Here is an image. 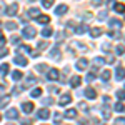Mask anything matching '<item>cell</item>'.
Listing matches in <instances>:
<instances>
[{
  "label": "cell",
  "instance_id": "1",
  "mask_svg": "<svg viewBox=\"0 0 125 125\" xmlns=\"http://www.w3.org/2000/svg\"><path fill=\"white\" fill-rule=\"evenodd\" d=\"M35 33H37V30L33 29V27H30V25L23 27V30H22V35H23L25 39H33V37H35Z\"/></svg>",
  "mask_w": 125,
  "mask_h": 125
},
{
  "label": "cell",
  "instance_id": "2",
  "mask_svg": "<svg viewBox=\"0 0 125 125\" xmlns=\"http://www.w3.org/2000/svg\"><path fill=\"white\" fill-rule=\"evenodd\" d=\"M17 12H19V3H12L7 7L5 10V15H9V17H13V15H17Z\"/></svg>",
  "mask_w": 125,
  "mask_h": 125
},
{
  "label": "cell",
  "instance_id": "3",
  "mask_svg": "<svg viewBox=\"0 0 125 125\" xmlns=\"http://www.w3.org/2000/svg\"><path fill=\"white\" fill-rule=\"evenodd\" d=\"M70 102H72V95L70 94H63V95L60 97V100H58L60 105H68Z\"/></svg>",
  "mask_w": 125,
  "mask_h": 125
},
{
  "label": "cell",
  "instance_id": "4",
  "mask_svg": "<svg viewBox=\"0 0 125 125\" xmlns=\"http://www.w3.org/2000/svg\"><path fill=\"white\" fill-rule=\"evenodd\" d=\"M88 67V60L87 58H80V60H77V70H85V68Z\"/></svg>",
  "mask_w": 125,
  "mask_h": 125
},
{
  "label": "cell",
  "instance_id": "5",
  "mask_svg": "<svg viewBox=\"0 0 125 125\" xmlns=\"http://www.w3.org/2000/svg\"><path fill=\"white\" fill-rule=\"evenodd\" d=\"M13 62L17 63V65H22V67H25L27 63H29V60L25 57H22V55H15V58H13Z\"/></svg>",
  "mask_w": 125,
  "mask_h": 125
},
{
  "label": "cell",
  "instance_id": "6",
  "mask_svg": "<svg viewBox=\"0 0 125 125\" xmlns=\"http://www.w3.org/2000/svg\"><path fill=\"white\" fill-rule=\"evenodd\" d=\"M83 95H85L87 98H92V100H94V98L97 97V92L94 90V88H92V87H87L85 92H83Z\"/></svg>",
  "mask_w": 125,
  "mask_h": 125
},
{
  "label": "cell",
  "instance_id": "7",
  "mask_svg": "<svg viewBox=\"0 0 125 125\" xmlns=\"http://www.w3.org/2000/svg\"><path fill=\"white\" fill-rule=\"evenodd\" d=\"M37 117L39 118H48L50 117V110L48 108H40L39 112H37Z\"/></svg>",
  "mask_w": 125,
  "mask_h": 125
},
{
  "label": "cell",
  "instance_id": "8",
  "mask_svg": "<svg viewBox=\"0 0 125 125\" xmlns=\"http://www.w3.org/2000/svg\"><path fill=\"white\" fill-rule=\"evenodd\" d=\"M10 100H12V97H10V95H3V97H0V108L7 107V105L10 104Z\"/></svg>",
  "mask_w": 125,
  "mask_h": 125
},
{
  "label": "cell",
  "instance_id": "9",
  "mask_svg": "<svg viewBox=\"0 0 125 125\" xmlns=\"http://www.w3.org/2000/svg\"><path fill=\"white\" fill-rule=\"evenodd\" d=\"M47 77H48V80H58V70H55V68L48 70V72H47Z\"/></svg>",
  "mask_w": 125,
  "mask_h": 125
},
{
  "label": "cell",
  "instance_id": "10",
  "mask_svg": "<svg viewBox=\"0 0 125 125\" xmlns=\"http://www.w3.org/2000/svg\"><path fill=\"white\" fill-rule=\"evenodd\" d=\"M80 83H82V78L78 77V75H75V77H72V78H70V85L73 87V88L80 87Z\"/></svg>",
  "mask_w": 125,
  "mask_h": 125
},
{
  "label": "cell",
  "instance_id": "11",
  "mask_svg": "<svg viewBox=\"0 0 125 125\" xmlns=\"http://www.w3.org/2000/svg\"><path fill=\"white\" fill-rule=\"evenodd\" d=\"M108 27H110V29H120V27H122V22L118 19H112L108 22Z\"/></svg>",
  "mask_w": 125,
  "mask_h": 125
},
{
  "label": "cell",
  "instance_id": "12",
  "mask_svg": "<svg viewBox=\"0 0 125 125\" xmlns=\"http://www.w3.org/2000/svg\"><path fill=\"white\" fill-rule=\"evenodd\" d=\"M102 33H104V29H100V27H95V29H92V30H90V35H92L94 39L100 37Z\"/></svg>",
  "mask_w": 125,
  "mask_h": 125
},
{
  "label": "cell",
  "instance_id": "13",
  "mask_svg": "<svg viewBox=\"0 0 125 125\" xmlns=\"http://www.w3.org/2000/svg\"><path fill=\"white\" fill-rule=\"evenodd\" d=\"M22 110H23L25 114H30V112L33 110V104H32V102H25V104H22Z\"/></svg>",
  "mask_w": 125,
  "mask_h": 125
},
{
  "label": "cell",
  "instance_id": "14",
  "mask_svg": "<svg viewBox=\"0 0 125 125\" xmlns=\"http://www.w3.org/2000/svg\"><path fill=\"white\" fill-rule=\"evenodd\" d=\"M7 118H17L19 117V112H17V108H9L7 110V114H5Z\"/></svg>",
  "mask_w": 125,
  "mask_h": 125
},
{
  "label": "cell",
  "instance_id": "15",
  "mask_svg": "<svg viewBox=\"0 0 125 125\" xmlns=\"http://www.w3.org/2000/svg\"><path fill=\"white\" fill-rule=\"evenodd\" d=\"M67 10H68V7L65 3H62V5H58L57 9H55V13L57 15H63V13H67Z\"/></svg>",
  "mask_w": 125,
  "mask_h": 125
},
{
  "label": "cell",
  "instance_id": "16",
  "mask_svg": "<svg viewBox=\"0 0 125 125\" xmlns=\"http://www.w3.org/2000/svg\"><path fill=\"white\" fill-rule=\"evenodd\" d=\"M50 57H53V60H60V50H58V47H53V48H52Z\"/></svg>",
  "mask_w": 125,
  "mask_h": 125
},
{
  "label": "cell",
  "instance_id": "17",
  "mask_svg": "<svg viewBox=\"0 0 125 125\" xmlns=\"http://www.w3.org/2000/svg\"><path fill=\"white\" fill-rule=\"evenodd\" d=\"M75 32H77L78 35H82V33H85V32H88V27H87L85 23H80L77 29H75Z\"/></svg>",
  "mask_w": 125,
  "mask_h": 125
},
{
  "label": "cell",
  "instance_id": "18",
  "mask_svg": "<svg viewBox=\"0 0 125 125\" xmlns=\"http://www.w3.org/2000/svg\"><path fill=\"white\" fill-rule=\"evenodd\" d=\"M115 75H117V80H124V67L120 65V67H117V72H115Z\"/></svg>",
  "mask_w": 125,
  "mask_h": 125
},
{
  "label": "cell",
  "instance_id": "19",
  "mask_svg": "<svg viewBox=\"0 0 125 125\" xmlns=\"http://www.w3.org/2000/svg\"><path fill=\"white\" fill-rule=\"evenodd\" d=\"M39 15H40V10L39 9H30L29 10V17H30V19H37Z\"/></svg>",
  "mask_w": 125,
  "mask_h": 125
},
{
  "label": "cell",
  "instance_id": "20",
  "mask_svg": "<svg viewBox=\"0 0 125 125\" xmlns=\"http://www.w3.org/2000/svg\"><path fill=\"white\" fill-rule=\"evenodd\" d=\"M65 117H67V118H75V117H77V110H75V108L67 110V112H65Z\"/></svg>",
  "mask_w": 125,
  "mask_h": 125
},
{
  "label": "cell",
  "instance_id": "21",
  "mask_svg": "<svg viewBox=\"0 0 125 125\" xmlns=\"http://www.w3.org/2000/svg\"><path fill=\"white\" fill-rule=\"evenodd\" d=\"M9 63H2V65H0V73H2V75H7V73H9Z\"/></svg>",
  "mask_w": 125,
  "mask_h": 125
},
{
  "label": "cell",
  "instance_id": "22",
  "mask_svg": "<svg viewBox=\"0 0 125 125\" xmlns=\"http://www.w3.org/2000/svg\"><path fill=\"white\" fill-rule=\"evenodd\" d=\"M35 82H37V80H35V77H33V75H29V78H27V82H25L23 88H25V87H29V85H33Z\"/></svg>",
  "mask_w": 125,
  "mask_h": 125
},
{
  "label": "cell",
  "instance_id": "23",
  "mask_svg": "<svg viewBox=\"0 0 125 125\" xmlns=\"http://www.w3.org/2000/svg\"><path fill=\"white\" fill-rule=\"evenodd\" d=\"M37 20H39L40 23H48L50 17H48V15H39V17H37Z\"/></svg>",
  "mask_w": 125,
  "mask_h": 125
},
{
  "label": "cell",
  "instance_id": "24",
  "mask_svg": "<svg viewBox=\"0 0 125 125\" xmlns=\"http://www.w3.org/2000/svg\"><path fill=\"white\" fill-rule=\"evenodd\" d=\"M5 29L12 32V30H15V29H17V23H15V22H7V23H5Z\"/></svg>",
  "mask_w": 125,
  "mask_h": 125
},
{
  "label": "cell",
  "instance_id": "25",
  "mask_svg": "<svg viewBox=\"0 0 125 125\" xmlns=\"http://www.w3.org/2000/svg\"><path fill=\"white\" fill-rule=\"evenodd\" d=\"M52 33H53V30L50 29V27H45V29L42 30V35H43V37H50Z\"/></svg>",
  "mask_w": 125,
  "mask_h": 125
},
{
  "label": "cell",
  "instance_id": "26",
  "mask_svg": "<svg viewBox=\"0 0 125 125\" xmlns=\"http://www.w3.org/2000/svg\"><path fill=\"white\" fill-rule=\"evenodd\" d=\"M30 95L33 97V98H37V97H40V95H42V88H33Z\"/></svg>",
  "mask_w": 125,
  "mask_h": 125
},
{
  "label": "cell",
  "instance_id": "27",
  "mask_svg": "<svg viewBox=\"0 0 125 125\" xmlns=\"http://www.w3.org/2000/svg\"><path fill=\"white\" fill-rule=\"evenodd\" d=\"M12 78H13V80H20V78H22V72H19V70L12 72Z\"/></svg>",
  "mask_w": 125,
  "mask_h": 125
},
{
  "label": "cell",
  "instance_id": "28",
  "mask_svg": "<svg viewBox=\"0 0 125 125\" xmlns=\"http://www.w3.org/2000/svg\"><path fill=\"white\" fill-rule=\"evenodd\" d=\"M42 5H43L45 9H50V7L53 5V0H42Z\"/></svg>",
  "mask_w": 125,
  "mask_h": 125
},
{
  "label": "cell",
  "instance_id": "29",
  "mask_svg": "<svg viewBox=\"0 0 125 125\" xmlns=\"http://www.w3.org/2000/svg\"><path fill=\"white\" fill-rule=\"evenodd\" d=\"M53 122H55L57 125L62 124V114H55V115H53Z\"/></svg>",
  "mask_w": 125,
  "mask_h": 125
},
{
  "label": "cell",
  "instance_id": "30",
  "mask_svg": "<svg viewBox=\"0 0 125 125\" xmlns=\"http://www.w3.org/2000/svg\"><path fill=\"white\" fill-rule=\"evenodd\" d=\"M124 10H125L124 3H117V5H115V12H118V13H124Z\"/></svg>",
  "mask_w": 125,
  "mask_h": 125
},
{
  "label": "cell",
  "instance_id": "31",
  "mask_svg": "<svg viewBox=\"0 0 125 125\" xmlns=\"http://www.w3.org/2000/svg\"><path fill=\"white\" fill-rule=\"evenodd\" d=\"M115 110L122 114V112H124V104H122V102H117V104H115Z\"/></svg>",
  "mask_w": 125,
  "mask_h": 125
},
{
  "label": "cell",
  "instance_id": "32",
  "mask_svg": "<svg viewBox=\"0 0 125 125\" xmlns=\"http://www.w3.org/2000/svg\"><path fill=\"white\" fill-rule=\"evenodd\" d=\"M19 50H20V52H25V53H30V52H32V48H30L29 45H22Z\"/></svg>",
  "mask_w": 125,
  "mask_h": 125
},
{
  "label": "cell",
  "instance_id": "33",
  "mask_svg": "<svg viewBox=\"0 0 125 125\" xmlns=\"http://www.w3.org/2000/svg\"><path fill=\"white\" fill-rule=\"evenodd\" d=\"M108 78H110V72H108V70H104V72H102V80H108Z\"/></svg>",
  "mask_w": 125,
  "mask_h": 125
},
{
  "label": "cell",
  "instance_id": "34",
  "mask_svg": "<svg viewBox=\"0 0 125 125\" xmlns=\"http://www.w3.org/2000/svg\"><path fill=\"white\" fill-rule=\"evenodd\" d=\"M78 107H80V110H83V112H88V105H87L85 102H80V104H78Z\"/></svg>",
  "mask_w": 125,
  "mask_h": 125
},
{
  "label": "cell",
  "instance_id": "35",
  "mask_svg": "<svg viewBox=\"0 0 125 125\" xmlns=\"http://www.w3.org/2000/svg\"><path fill=\"white\" fill-rule=\"evenodd\" d=\"M85 80H87V82H94V80H95V73H94V72H90V73L87 75Z\"/></svg>",
  "mask_w": 125,
  "mask_h": 125
},
{
  "label": "cell",
  "instance_id": "36",
  "mask_svg": "<svg viewBox=\"0 0 125 125\" xmlns=\"http://www.w3.org/2000/svg\"><path fill=\"white\" fill-rule=\"evenodd\" d=\"M37 70H39V72H45V70H47V65H45V63H40V65H37Z\"/></svg>",
  "mask_w": 125,
  "mask_h": 125
},
{
  "label": "cell",
  "instance_id": "37",
  "mask_svg": "<svg viewBox=\"0 0 125 125\" xmlns=\"http://www.w3.org/2000/svg\"><path fill=\"white\" fill-rule=\"evenodd\" d=\"M94 63L95 65H102V63H105V60L104 58H94Z\"/></svg>",
  "mask_w": 125,
  "mask_h": 125
},
{
  "label": "cell",
  "instance_id": "38",
  "mask_svg": "<svg viewBox=\"0 0 125 125\" xmlns=\"http://www.w3.org/2000/svg\"><path fill=\"white\" fill-rule=\"evenodd\" d=\"M50 104H53V98H52V97H48V98H43V105H50Z\"/></svg>",
  "mask_w": 125,
  "mask_h": 125
},
{
  "label": "cell",
  "instance_id": "39",
  "mask_svg": "<svg viewBox=\"0 0 125 125\" xmlns=\"http://www.w3.org/2000/svg\"><path fill=\"white\" fill-rule=\"evenodd\" d=\"M7 53H9V50H7V48H0V58H3Z\"/></svg>",
  "mask_w": 125,
  "mask_h": 125
},
{
  "label": "cell",
  "instance_id": "40",
  "mask_svg": "<svg viewBox=\"0 0 125 125\" xmlns=\"http://www.w3.org/2000/svg\"><path fill=\"white\" fill-rule=\"evenodd\" d=\"M10 42H12V45H19L20 39H19V37H12V40H10Z\"/></svg>",
  "mask_w": 125,
  "mask_h": 125
},
{
  "label": "cell",
  "instance_id": "41",
  "mask_svg": "<svg viewBox=\"0 0 125 125\" xmlns=\"http://www.w3.org/2000/svg\"><path fill=\"white\" fill-rule=\"evenodd\" d=\"M47 45H48L47 42H40V43H39V50H42V48H45Z\"/></svg>",
  "mask_w": 125,
  "mask_h": 125
},
{
  "label": "cell",
  "instance_id": "42",
  "mask_svg": "<svg viewBox=\"0 0 125 125\" xmlns=\"http://www.w3.org/2000/svg\"><path fill=\"white\" fill-rule=\"evenodd\" d=\"M117 53H118V55H124V47H122V45L117 47Z\"/></svg>",
  "mask_w": 125,
  "mask_h": 125
},
{
  "label": "cell",
  "instance_id": "43",
  "mask_svg": "<svg viewBox=\"0 0 125 125\" xmlns=\"http://www.w3.org/2000/svg\"><path fill=\"white\" fill-rule=\"evenodd\" d=\"M117 97H118L120 100H124V90H118V92H117Z\"/></svg>",
  "mask_w": 125,
  "mask_h": 125
},
{
  "label": "cell",
  "instance_id": "44",
  "mask_svg": "<svg viewBox=\"0 0 125 125\" xmlns=\"http://www.w3.org/2000/svg\"><path fill=\"white\" fill-rule=\"evenodd\" d=\"M48 90H50V92H53V94H57V92H58V88H57V87H52V85L48 87Z\"/></svg>",
  "mask_w": 125,
  "mask_h": 125
},
{
  "label": "cell",
  "instance_id": "45",
  "mask_svg": "<svg viewBox=\"0 0 125 125\" xmlns=\"http://www.w3.org/2000/svg\"><path fill=\"white\" fill-rule=\"evenodd\" d=\"M107 17V12H102V13H100V15H98V20H104Z\"/></svg>",
  "mask_w": 125,
  "mask_h": 125
},
{
  "label": "cell",
  "instance_id": "46",
  "mask_svg": "<svg viewBox=\"0 0 125 125\" xmlns=\"http://www.w3.org/2000/svg\"><path fill=\"white\" fill-rule=\"evenodd\" d=\"M3 43H5V37L0 35V47H3Z\"/></svg>",
  "mask_w": 125,
  "mask_h": 125
},
{
  "label": "cell",
  "instance_id": "47",
  "mask_svg": "<svg viewBox=\"0 0 125 125\" xmlns=\"http://www.w3.org/2000/svg\"><path fill=\"white\" fill-rule=\"evenodd\" d=\"M92 2H94V5H102L104 0H92Z\"/></svg>",
  "mask_w": 125,
  "mask_h": 125
},
{
  "label": "cell",
  "instance_id": "48",
  "mask_svg": "<svg viewBox=\"0 0 125 125\" xmlns=\"http://www.w3.org/2000/svg\"><path fill=\"white\" fill-rule=\"evenodd\" d=\"M22 125H30V120H22Z\"/></svg>",
  "mask_w": 125,
  "mask_h": 125
},
{
  "label": "cell",
  "instance_id": "49",
  "mask_svg": "<svg viewBox=\"0 0 125 125\" xmlns=\"http://www.w3.org/2000/svg\"><path fill=\"white\" fill-rule=\"evenodd\" d=\"M2 10H3V7H2V5H0V12H2Z\"/></svg>",
  "mask_w": 125,
  "mask_h": 125
},
{
  "label": "cell",
  "instance_id": "50",
  "mask_svg": "<svg viewBox=\"0 0 125 125\" xmlns=\"http://www.w3.org/2000/svg\"><path fill=\"white\" fill-rule=\"evenodd\" d=\"M0 29H2V22H0Z\"/></svg>",
  "mask_w": 125,
  "mask_h": 125
},
{
  "label": "cell",
  "instance_id": "51",
  "mask_svg": "<svg viewBox=\"0 0 125 125\" xmlns=\"http://www.w3.org/2000/svg\"><path fill=\"white\" fill-rule=\"evenodd\" d=\"M7 125H13V124H7Z\"/></svg>",
  "mask_w": 125,
  "mask_h": 125
},
{
  "label": "cell",
  "instance_id": "52",
  "mask_svg": "<svg viewBox=\"0 0 125 125\" xmlns=\"http://www.w3.org/2000/svg\"><path fill=\"white\" fill-rule=\"evenodd\" d=\"M30 2H33V0H30Z\"/></svg>",
  "mask_w": 125,
  "mask_h": 125
},
{
  "label": "cell",
  "instance_id": "53",
  "mask_svg": "<svg viewBox=\"0 0 125 125\" xmlns=\"http://www.w3.org/2000/svg\"><path fill=\"white\" fill-rule=\"evenodd\" d=\"M0 120H2V117H0Z\"/></svg>",
  "mask_w": 125,
  "mask_h": 125
}]
</instances>
